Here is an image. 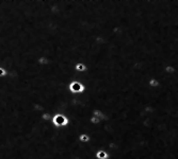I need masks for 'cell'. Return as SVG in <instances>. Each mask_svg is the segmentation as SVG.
<instances>
[{"mask_svg":"<svg viewBox=\"0 0 178 159\" xmlns=\"http://www.w3.org/2000/svg\"><path fill=\"white\" fill-rule=\"evenodd\" d=\"M147 84H148V86L151 87V88H158V87L160 86L159 80L156 79V77H151V79H149L148 80V82H147Z\"/></svg>","mask_w":178,"mask_h":159,"instance_id":"277c9868","label":"cell"},{"mask_svg":"<svg viewBox=\"0 0 178 159\" xmlns=\"http://www.w3.org/2000/svg\"><path fill=\"white\" fill-rule=\"evenodd\" d=\"M52 124L58 129H62V127H65V126L68 125L69 119L64 115V113H56L54 116L52 117V120H51Z\"/></svg>","mask_w":178,"mask_h":159,"instance_id":"6da1fadb","label":"cell"},{"mask_svg":"<svg viewBox=\"0 0 178 159\" xmlns=\"http://www.w3.org/2000/svg\"><path fill=\"white\" fill-rule=\"evenodd\" d=\"M6 75V69L4 67H0V77H4Z\"/></svg>","mask_w":178,"mask_h":159,"instance_id":"9c48e42d","label":"cell"},{"mask_svg":"<svg viewBox=\"0 0 178 159\" xmlns=\"http://www.w3.org/2000/svg\"><path fill=\"white\" fill-rule=\"evenodd\" d=\"M68 90L73 95H81L85 90V86L79 81H73L68 84Z\"/></svg>","mask_w":178,"mask_h":159,"instance_id":"7a4b0ae2","label":"cell"},{"mask_svg":"<svg viewBox=\"0 0 178 159\" xmlns=\"http://www.w3.org/2000/svg\"><path fill=\"white\" fill-rule=\"evenodd\" d=\"M75 70L77 72H84V71H87V66L84 64H82V63H78L75 66Z\"/></svg>","mask_w":178,"mask_h":159,"instance_id":"8992f818","label":"cell"},{"mask_svg":"<svg viewBox=\"0 0 178 159\" xmlns=\"http://www.w3.org/2000/svg\"><path fill=\"white\" fill-rule=\"evenodd\" d=\"M163 70H164V72L168 74H173V73H175L176 68L174 67L173 65H166L165 67L163 68Z\"/></svg>","mask_w":178,"mask_h":159,"instance_id":"5b68a950","label":"cell"},{"mask_svg":"<svg viewBox=\"0 0 178 159\" xmlns=\"http://www.w3.org/2000/svg\"><path fill=\"white\" fill-rule=\"evenodd\" d=\"M38 63L41 66H47V65L50 64V58L47 55H42L38 58Z\"/></svg>","mask_w":178,"mask_h":159,"instance_id":"3957f363","label":"cell"},{"mask_svg":"<svg viewBox=\"0 0 178 159\" xmlns=\"http://www.w3.org/2000/svg\"><path fill=\"white\" fill-rule=\"evenodd\" d=\"M90 139H91L90 136L84 134V133H82V134L79 135V141H80V142H89Z\"/></svg>","mask_w":178,"mask_h":159,"instance_id":"ba28073f","label":"cell"},{"mask_svg":"<svg viewBox=\"0 0 178 159\" xmlns=\"http://www.w3.org/2000/svg\"><path fill=\"white\" fill-rule=\"evenodd\" d=\"M96 157L98 159H107L108 158V153L105 152L103 150H99V151H97Z\"/></svg>","mask_w":178,"mask_h":159,"instance_id":"52a82bcc","label":"cell"}]
</instances>
